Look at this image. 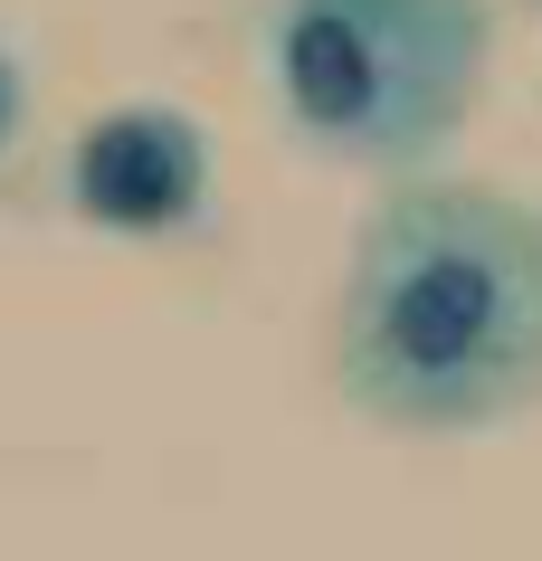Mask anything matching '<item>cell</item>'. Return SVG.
<instances>
[{"label":"cell","instance_id":"6da1fadb","mask_svg":"<svg viewBox=\"0 0 542 561\" xmlns=\"http://www.w3.org/2000/svg\"><path fill=\"white\" fill-rule=\"evenodd\" d=\"M333 371L361 419L419 438L523 419L542 400V209L400 181L353 238Z\"/></svg>","mask_w":542,"mask_h":561},{"label":"cell","instance_id":"7a4b0ae2","mask_svg":"<svg viewBox=\"0 0 542 561\" xmlns=\"http://www.w3.org/2000/svg\"><path fill=\"white\" fill-rule=\"evenodd\" d=\"M485 77V0H286L276 10V95L304 144L428 172L457 144Z\"/></svg>","mask_w":542,"mask_h":561},{"label":"cell","instance_id":"3957f363","mask_svg":"<svg viewBox=\"0 0 542 561\" xmlns=\"http://www.w3.org/2000/svg\"><path fill=\"white\" fill-rule=\"evenodd\" d=\"M67 209L115 238H181L210 219V134L181 105H115L67 152Z\"/></svg>","mask_w":542,"mask_h":561},{"label":"cell","instance_id":"277c9868","mask_svg":"<svg viewBox=\"0 0 542 561\" xmlns=\"http://www.w3.org/2000/svg\"><path fill=\"white\" fill-rule=\"evenodd\" d=\"M20 115H30V87H20V67L0 58V152L20 144Z\"/></svg>","mask_w":542,"mask_h":561}]
</instances>
